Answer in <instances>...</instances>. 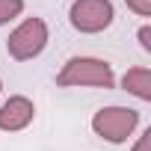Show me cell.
<instances>
[{"mask_svg":"<svg viewBox=\"0 0 151 151\" xmlns=\"http://www.w3.org/2000/svg\"><path fill=\"white\" fill-rule=\"evenodd\" d=\"M122 86L130 95H136L142 101H151V71L148 68H130L124 77H122Z\"/></svg>","mask_w":151,"mask_h":151,"instance_id":"8992f818","label":"cell"},{"mask_svg":"<svg viewBox=\"0 0 151 151\" xmlns=\"http://www.w3.org/2000/svg\"><path fill=\"white\" fill-rule=\"evenodd\" d=\"M21 9H24V0H0V24L18 18Z\"/></svg>","mask_w":151,"mask_h":151,"instance_id":"52a82bcc","label":"cell"},{"mask_svg":"<svg viewBox=\"0 0 151 151\" xmlns=\"http://www.w3.org/2000/svg\"><path fill=\"white\" fill-rule=\"evenodd\" d=\"M45 45H47V27H45L42 18H27V21L6 39V50H9V56L18 59V62L39 56V53L45 50Z\"/></svg>","mask_w":151,"mask_h":151,"instance_id":"7a4b0ae2","label":"cell"},{"mask_svg":"<svg viewBox=\"0 0 151 151\" xmlns=\"http://www.w3.org/2000/svg\"><path fill=\"white\" fill-rule=\"evenodd\" d=\"M136 122H139V113L130 107H104L95 113L92 130L107 142H124L130 130L136 127Z\"/></svg>","mask_w":151,"mask_h":151,"instance_id":"3957f363","label":"cell"},{"mask_svg":"<svg viewBox=\"0 0 151 151\" xmlns=\"http://www.w3.org/2000/svg\"><path fill=\"white\" fill-rule=\"evenodd\" d=\"M113 83H116L113 68L104 59H92V56H74L56 74V86H101V89H113Z\"/></svg>","mask_w":151,"mask_h":151,"instance_id":"6da1fadb","label":"cell"},{"mask_svg":"<svg viewBox=\"0 0 151 151\" xmlns=\"http://www.w3.org/2000/svg\"><path fill=\"white\" fill-rule=\"evenodd\" d=\"M139 45H142V50H151V27L139 30Z\"/></svg>","mask_w":151,"mask_h":151,"instance_id":"9c48e42d","label":"cell"},{"mask_svg":"<svg viewBox=\"0 0 151 151\" xmlns=\"http://www.w3.org/2000/svg\"><path fill=\"white\" fill-rule=\"evenodd\" d=\"M127 6H130L136 15H142V18L151 15V0H127Z\"/></svg>","mask_w":151,"mask_h":151,"instance_id":"ba28073f","label":"cell"},{"mask_svg":"<svg viewBox=\"0 0 151 151\" xmlns=\"http://www.w3.org/2000/svg\"><path fill=\"white\" fill-rule=\"evenodd\" d=\"M33 116H36L33 101L24 95H15L0 107V130H21L33 122Z\"/></svg>","mask_w":151,"mask_h":151,"instance_id":"5b68a950","label":"cell"},{"mask_svg":"<svg viewBox=\"0 0 151 151\" xmlns=\"http://www.w3.org/2000/svg\"><path fill=\"white\" fill-rule=\"evenodd\" d=\"M71 24L80 33H101L113 24V3L110 0H74Z\"/></svg>","mask_w":151,"mask_h":151,"instance_id":"277c9868","label":"cell"},{"mask_svg":"<svg viewBox=\"0 0 151 151\" xmlns=\"http://www.w3.org/2000/svg\"><path fill=\"white\" fill-rule=\"evenodd\" d=\"M148 145H151V130H145V133L139 136V142L133 145V151H148Z\"/></svg>","mask_w":151,"mask_h":151,"instance_id":"30bf717a","label":"cell"}]
</instances>
